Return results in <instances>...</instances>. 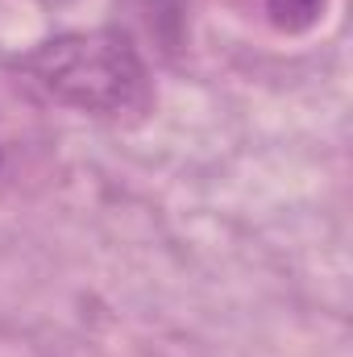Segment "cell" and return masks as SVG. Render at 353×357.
I'll return each instance as SVG.
<instances>
[{"mask_svg": "<svg viewBox=\"0 0 353 357\" xmlns=\"http://www.w3.org/2000/svg\"><path fill=\"white\" fill-rule=\"evenodd\" d=\"M21 79L75 112L121 116L150 100L142 50L125 29H88L42 42L17 63Z\"/></svg>", "mask_w": 353, "mask_h": 357, "instance_id": "cell-1", "label": "cell"}, {"mask_svg": "<svg viewBox=\"0 0 353 357\" xmlns=\"http://www.w3.org/2000/svg\"><path fill=\"white\" fill-rule=\"evenodd\" d=\"M125 13L137 21V29L167 54H175L187 33V8L191 0H121Z\"/></svg>", "mask_w": 353, "mask_h": 357, "instance_id": "cell-2", "label": "cell"}, {"mask_svg": "<svg viewBox=\"0 0 353 357\" xmlns=\"http://www.w3.org/2000/svg\"><path fill=\"white\" fill-rule=\"evenodd\" d=\"M329 0H262L266 21L278 33H308L320 17H324Z\"/></svg>", "mask_w": 353, "mask_h": 357, "instance_id": "cell-3", "label": "cell"}, {"mask_svg": "<svg viewBox=\"0 0 353 357\" xmlns=\"http://www.w3.org/2000/svg\"><path fill=\"white\" fill-rule=\"evenodd\" d=\"M0 167H4V154H0Z\"/></svg>", "mask_w": 353, "mask_h": 357, "instance_id": "cell-4", "label": "cell"}]
</instances>
